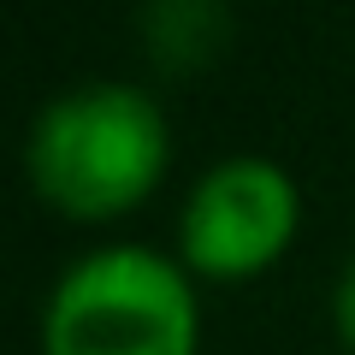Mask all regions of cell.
Listing matches in <instances>:
<instances>
[{
	"label": "cell",
	"mask_w": 355,
	"mask_h": 355,
	"mask_svg": "<svg viewBox=\"0 0 355 355\" xmlns=\"http://www.w3.org/2000/svg\"><path fill=\"white\" fill-rule=\"evenodd\" d=\"M172 154L166 113L142 83L95 77L60 89L24 137V172L36 196L77 219H107L142 202Z\"/></svg>",
	"instance_id": "1"
},
{
	"label": "cell",
	"mask_w": 355,
	"mask_h": 355,
	"mask_svg": "<svg viewBox=\"0 0 355 355\" xmlns=\"http://www.w3.org/2000/svg\"><path fill=\"white\" fill-rule=\"evenodd\" d=\"M48 355H196V291L148 243H107L53 279L42 308Z\"/></svg>",
	"instance_id": "2"
},
{
	"label": "cell",
	"mask_w": 355,
	"mask_h": 355,
	"mask_svg": "<svg viewBox=\"0 0 355 355\" xmlns=\"http://www.w3.org/2000/svg\"><path fill=\"white\" fill-rule=\"evenodd\" d=\"M302 190L266 154H225L190 184L178 207V254L207 279H249L296 237Z\"/></svg>",
	"instance_id": "3"
},
{
	"label": "cell",
	"mask_w": 355,
	"mask_h": 355,
	"mask_svg": "<svg viewBox=\"0 0 355 355\" xmlns=\"http://www.w3.org/2000/svg\"><path fill=\"white\" fill-rule=\"evenodd\" d=\"M219 30H225V6L219 0H148L142 6V42L172 71L202 65L219 48Z\"/></svg>",
	"instance_id": "4"
},
{
	"label": "cell",
	"mask_w": 355,
	"mask_h": 355,
	"mask_svg": "<svg viewBox=\"0 0 355 355\" xmlns=\"http://www.w3.org/2000/svg\"><path fill=\"white\" fill-rule=\"evenodd\" d=\"M331 326H338V338L355 349V254L343 261L338 284H331Z\"/></svg>",
	"instance_id": "5"
}]
</instances>
